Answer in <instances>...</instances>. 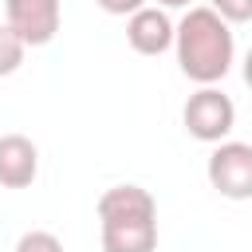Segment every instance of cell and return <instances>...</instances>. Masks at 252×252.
<instances>
[{
  "label": "cell",
  "instance_id": "obj_13",
  "mask_svg": "<svg viewBox=\"0 0 252 252\" xmlns=\"http://www.w3.org/2000/svg\"><path fill=\"white\" fill-rule=\"evenodd\" d=\"M244 83H248V87H252V51H248V55H244Z\"/></svg>",
  "mask_w": 252,
  "mask_h": 252
},
{
  "label": "cell",
  "instance_id": "obj_8",
  "mask_svg": "<svg viewBox=\"0 0 252 252\" xmlns=\"http://www.w3.org/2000/svg\"><path fill=\"white\" fill-rule=\"evenodd\" d=\"M24 55H28V43H24L8 24H0V79H4V75H16V71L24 67Z\"/></svg>",
  "mask_w": 252,
  "mask_h": 252
},
{
  "label": "cell",
  "instance_id": "obj_11",
  "mask_svg": "<svg viewBox=\"0 0 252 252\" xmlns=\"http://www.w3.org/2000/svg\"><path fill=\"white\" fill-rule=\"evenodd\" d=\"M106 16H134L138 8H146V0H94Z\"/></svg>",
  "mask_w": 252,
  "mask_h": 252
},
{
  "label": "cell",
  "instance_id": "obj_2",
  "mask_svg": "<svg viewBox=\"0 0 252 252\" xmlns=\"http://www.w3.org/2000/svg\"><path fill=\"white\" fill-rule=\"evenodd\" d=\"M102 252H154L158 248V201L142 185H110L98 197Z\"/></svg>",
  "mask_w": 252,
  "mask_h": 252
},
{
  "label": "cell",
  "instance_id": "obj_6",
  "mask_svg": "<svg viewBox=\"0 0 252 252\" xmlns=\"http://www.w3.org/2000/svg\"><path fill=\"white\" fill-rule=\"evenodd\" d=\"M173 28H177V24L169 20L165 8L146 4V8H138L134 16H126V43H130L138 55H161V51L173 47Z\"/></svg>",
  "mask_w": 252,
  "mask_h": 252
},
{
  "label": "cell",
  "instance_id": "obj_9",
  "mask_svg": "<svg viewBox=\"0 0 252 252\" xmlns=\"http://www.w3.org/2000/svg\"><path fill=\"white\" fill-rule=\"evenodd\" d=\"M12 252H63V240L55 232H47V228H32V232H24L16 240Z\"/></svg>",
  "mask_w": 252,
  "mask_h": 252
},
{
  "label": "cell",
  "instance_id": "obj_7",
  "mask_svg": "<svg viewBox=\"0 0 252 252\" xmlns=\"http://www.w3.org/2000/svg\"><path fill=\"white\" fill-rule=\"evenodd\" d=\"M39 177V150L24 134H0V185L28 189Z\"/></svg>",
  "mask_w": 252,
  "mask_h": 252
},
{
  "label": "cell",
  "instance_id": "obj_1",
  "mask_svg": "<svg viewBox=\"0 0 252 252\" xmlns=\"http://www.w3.org/2000/svg\"><path fill=\"white\" fill-rule=\"evenodd\" d=\"M173 51H177V67L189 83L217 87L236 63L232 24H224L209 4L189 8L181 16V24L173 28Z\"/></svg>",
  "mask_w": 252,
  "mask_h": 252
},
{
  "label": "cell",
  "instance_id": "obj_5",
  "mask_svg": "<svg viewBox=\"0 0 252 252\" xmlns=\"http://www.w3.org/2000/svg\"><path fill=\"white\" fill-rule=\"evenodd\" d=\"M63 20V0H4V24L28 43L43 47L55 39Z\"/></svg>",
  "mask_w": 252,
  "mask_h": 252
},
{
  "label": "cell",
  "instance_id": "obj_10",
  "mask_svg": "<svg viewBox=\"0 0 252 252\" xmlns=\"http://www.w3.org/2000/svg\"><path fill=\"white\" fill-rule=\"evenodd\" d=\"M209 8L224 24H248L252 20V0H209Z\"/></svg>",
  "mask_w": 252,
  "mask_h": 252
},
{
  "label": "cell",
  "instance_id": "obj_3",
  "mask_svg": "<svg viewBox=\"0 0 252 252\" xmlns=\"http://www.w3.org/2000/svg\"><path fill=\"white\" fill-rule=\"evenodd\" d=\"M181 126H185L189 138L217 146V142H224V138L232 134V126H236V106H232V98H228L220 87H201V91H193L189 102L181 106Z\"/></svg>",
  "mask_w": 252,
  "mask_h": 252
},
{
  "label": "cell",
  "instance_id": "obj_12",
  "mask_svg": "<svg viewBox=\"0 0 252 252\" xmlns=\"http://www.w3.org/2000/svg\"><path fill=\"white\" fill-rule=\"evenodd\" d=\"M158 8H193V0H158Z\"/></svg>",
  "mask_w": 252,
  "mask_h": 252
},
{
  "label": "cell",
  "instance_id": "obj_4",
  "mask_svg": "<svg viewBox=\"0 0 252 252\" xmlns=\"http://www.w3.org/2000/svg\"><path fill=\"white\" fill-rule=\"evenodd\" d=\"M209 185L228 201H252V142H217L209 154Z\"/></svg>",
  "mask_w": 252,
  "mask_h": 252
}]
</instances>
